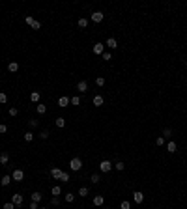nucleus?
I'll return each instance as SVG.
<instances>
[{"mask_svg": "<svg viewBox=\"0 0 187 209\" xmlns=\"http://www.w3.org/2000/svg\"><path fill=\"white\" fill-rule=\"evenodd\" d=\"M30 198H32V202H41V198H43V194L41 192H32V194H30Z\"/></svg>", "mask_w": 187, "mask_h": 209, "instance_id": "nucleus-18", "label": "nucleus"}, {"mask_svg": "<svg viewBox=\"0 0 187 209\" xmlns=\"http://www.w3.org/2000/svg\"><path fill=\"white\" fill-rule=\"evenodd\" d=\"M30 209H39V205H38V202H32V203H30Z\"/></svg>", "mask_w": 187, "mask_h": 209, "instance_id": "nucleus-44", "label": "nucleus"}, {"mask_svg": "<svg viewBox=\"0 0 187 209\" xmlns=\"http://www.w3.org/2000/svg\"><path fill=\"white\" fill-rule=\"evenodd\" d=\"M103 103H105L103 95H94V106H101Z\"/></svg>", "mask_w": 187, "mask_h": 209, "instance_id": "nucleus-14", "label": "nucleus"}, {"mask_svg": "<svg viewBox=\"0 0 187 209\" xmlns=\"http://www.w3.org/2000/svg\"><path fill=\"white\" fill-rule=\"evenodd\" d=\"M19 114V110L15 108V106H11V108H9V116H17Z\"/></svg>", "mask_w": 187, "mask_h": 209, "instance_id": "nucleus-40", "label": "nucleus"}, {"mask_svg": "<svg viewBox=\"0 0 187 209\" xmlns=\"http://www.w3.org/2000/svg\"><path fill=\"white\" fill-rule=\"evenodd\" d=\"M60 192H62V188H60L58 185H56V187H53V188H50V194H53V196H60Z\"/></svg>", "mask_w": 187, "mask_h": 209, "instance_id": "nucleus-23", "label": "nucleus"}, {"mask_svg": "<svg viewBox=\"0 0 187 209\" xmlns=\"http://www.w3.org/2000/svg\"><path fill=\"white\" fill-rule=\"evenodd\" d=\"M28 125H30V127H34V129H36V127H38V120H30V121H28Z\"/></svg>", "mask_w": 187, "mask_h": 209, "instance_id": "nucleus-42", "label": "nucleus"}, {"mask_svg": "<svg viewBox=\"0 0 187 209\" xmlns=\"http://www.w3.org/2000/svg\"><path fill=\"white\" fill-rule=\"evenodd\" d=\"M77 90L80 91V94H84V91L88 90V82H86V80H79V84H77Z\"/></svg>", "mask_w": 187, "mask_h": 209, "instance_id": "nucleus-9", "label": "nucleus"}, {"mask_svg": "<svg viewBox=\"0 0 187 209\" xmlns=\"http://www.w3.org/2000/svg\"><path fill=\"white\" fill-rule=\"evenodd\" d=\"M8 71H11V73H15V71H19V64H17V62H9V65H8Z\"/></svg>", "mask_w": 187, "mask_h": 209, "instance_id": "nucleus-20", "label": "nucleus"}, {"mask_svg": "<svg viewBox=\"0 0 187 209\" xmlns=\"http://www.w3.org/2000/svg\"><path fill=\"white\" fill-rule=\"evenodd\" d=\"M54 123H56L58 129H62V127L65 125V120H64V118H56V121H54Z\"/></svg>", "mask_w": 187, "mask_h": 209, "instance_id": "nucleus-26", "label": "nucleus"}, {"mask_svg": "<svg viewBox=\"0 0 187 209\" xmlns=\"http://www.w3.org/2000/svg\"><path fill=\"white\" fill-rule=\"evenodd\" d=\"M4 209H15V205L11 202H6V203H4Z\"/></svg>", "mask_w": 187, "mask_h": 209, "instance_id": "nucleus-41", "label": "nucleus"}, {"mask_svg": "<svg viewBox=\"0 0 187 209\" xmlns=\"http://www.w3.org/2000/svg\"><path fill=\"white\" fill-rule=\"evenodd\" d=\"M88 194H90L88 187H80V188H79V196H80V198H86Z\"/></svg>", "mask_w": 187, "mask_h": 209, "instance_id": "nucleus-19", "label": "nucleus"}, {"mask_svg": "<svg viewBox=\"0 0 187 209\" xmlns=\"http://www.w3.org/2000/svg\"><path fill=\"white\" fill-rule=\"evenodd\" d=\"M49 176L54 177V179H60V177H62V170H60V168H50Z\"/></svg>", "mask_w": 187, "mask_h": 209, "instance_id": "nucleus-6", "label": "nucleus"}, {"mask_svg": "<svg viewBox=\"0 0 187 209\" xmlns=\"http://www.w3.org/2000/svg\"><path fill=\"white\" fill-rule=\"evenodd\" d=\"M90 181H92L94 185H95V183H99V181H101V176H99V174H92V177H90Z\"/></svg>", "mask_w": 187, "mask_h": 209, "instance_id": "nucleus-27", "label": "nucleus"}, {"mask_svg": "<svg viewBox=\"0 0 187 209\" xmlns=\"http://www.w3.org/2000/svg\"><path fill=\"white\" fill-rule=\"evenodd\" d=\"M172 136V129H163V138H170Z\"/></svg>", "mask_w": 187, "mask_h": 209, "instance_id": "nucleus-31", "label": "nucleus"}, {"mask_svg": "<svg viewBox=\"0 0 187 209\" xmlns=\"http://www.w3.org/2000/svg\"><path fill=\"white\" fill-rule=\"evenodd\" d=\"M69 179H71V177H69V174H68V172H62V177H60V181H64V183H68Z\"/></svg>", "mask_w": 187, "mask_h": 209, "instance_id": "nucleus-30", "label": "nucleus"}, {"mask_svg": "<svg viewBox=\"0 0 187 209\" xmlns=\"http://www.w3.org/2000/svg\"><path fill=\"white\" fill-rule=\"evenodd\" d=\"M68 105H69V97L62 95V97L58 99V106H60V108H64V106H68Z\"/></svg>", "mask_w": 187, "mask_h": 209, "instance_id": "nucleus-13", "label": "nucleus"}, {"mask_svg": "<svg viewBox=\"0 0 187 209\" xmlns=\"http://www.w3.org/2000/svg\"><path fill=\"white\" fill-rule=\"evenodd\" d=\"M103 209H107V207H103Z\"/></svg>", "mask_w": 187, "mask_h": 209, "instance_id": "nucleus-47", "label": "nucleus"}, {"mask_svg": "<svg viewBox=\"0 0 187 209\" xmlns=\"http://www.w3.org/2000/svg\"><path fill=\"white\" fill-rule=\"evenodd\" d=\"M103 202H105V198L101 196V194L94 196V205H95V207H101V205H103Z\"/></svg>", "mask_w": 187, "mask_h": 209, "instance_id": "nucleus-10", "label": "nucleus"}, {"mask_svg": "<svg viewBox=\"0 0 187 209\" xmlns=\"http://www.w3.org/2000/svg\"><path fill=\"white\" fill-rule=\"evenodd\" d=\"M50 203H53L54 207H58V205H60V198H58V196H54L53 200H50Z\"/></svg>", "mask_w": 187, "mask_h": 209, "instance_id": "nucleus-37", "label": "nucleus"}, {"mask_svg": "<svg viewBox=\"0 0 187 209\" xmlns=\"http://www.w3.org/2000/svg\"><path fill=\"white\" fill-rule=\"evenodd\" d=\"M11 179L17 181V183H21V181L24 179V172L21 170V168H15V170L11 172Z\"/></svg>", "mask_w": 187, "mask_h": 209, "instance_id": "nucleus-3", "label": "nucleus"}, {"mask_svg": "<svg viewBox=\"0 0 187 209\" xmlns=\"http://www.w3.org/2000/svg\"><path fill=\"white\" fill-rule=\"evenodd\" d=\"M23 202H24L23 194H13V196H11V203H13L15 207H21V205H23Z\"/></svg>", "mask_w": 187, "mask_h": 209, "instance_id": "nucleus-4", "label": "nucleus"}, {"mask_svg": "<svg viewBox=\"0 0 187 209\" xmlns=\"http://www.w3.org/2000/svg\"><path fill=\"white\" fill-rule=\"evenodd\" d=\"M105 45H107L109 49H116V47H118V41H116L114 38H109V39H107V43H105Z\"/></svg>", "mask_w": 187, "mask_h": 209, "instance_id": "nucleus-15", "label": "nucleus"}, {"mask_svg": "<svg viewBox=\"0 0 187 209\" xmlns=\"http://www.w3.org/2000/svg\"><path fill=\"white\" fill-rule=\"evenodd\" d=\"M39 209H49V207H39Z\"/></svg>", "mask_w": 187, "mask_h": 209, "instance_id": "nucleus-45", "label": "nucleus"}, {"mask_svg": "<svg viewBox=\"0 0 187 209\" xmlns=\"http://www.w3.org/2000/svg\"><path fill=\"white\" fill-rule=\"evenodd\" d=\"M101 58L109 62V60H112V54H110V52H103V54H101Z\"/></svg>", "mask_w": 187, "mask_h": 209, "instance_id": "nucleus-36", "label": "nucleus"}, {"mask_svg": "<svg viewBox=\"0 0 187 209\" xmlns=\"http://www.w3.org/2000/svg\"><path fill=\"white\" fill-rule=\"evenodd\" d=\"M155 144H157V146H165V138H163V136H157V140H155Z\"/></svg>", "mask_w": 187, "mask_h": 209, "instance_id": "nucleus-38", "label": "nucleus"}, {"mask_svg": "<svg viewBox=\"0 0 187 209\" xmlns=\"http://www.w3.org/2000/svg\"><path fill=\"white\" fill-rule=\"evenodd\" d=\"M120 209H131V203L127 200H124L122 203H120Z\"/></svg>", "mask_w": 187, "mask_h": 209, "instance_id": "nucleus-33", "label": "nucleus"}, {"mask_svg": "<svg viewBox=\"0 0 187 209\" xmlns=\"http://www.w3.org/2000/svg\"><path fill=\"white\" fill-rule=\"evenodd\" d=\"M95 84H97L99 88H101V86H105V79L103 77H97V79H95Z\"/></svg>", "mask_w": 187, "mask_h": 209, "instance_id": "nucleus-34", "label": "nucleus"}, {"mask_svg": "<svg viewBox=\"0 0 187 209\" xmlns=\"http://www.w3.org/2000/svg\"><path fill=\"white\" fill-rule=\"evenodd\" d=\"M36 110H38V114H45V112H47V106H45V105H41V103H38Z\"/></svg>", "mask_w": 187, "mask_h": 209, "instance_id": "nucleus-22", "label": "nucleus"}, {"mask_svg": "<svg viewBox=\"0 0 187 209\" xmlns=\"http://www.w3.org/2000/svg\"><path fill=\"white\" fill-rule=\"evenodd\" d=\"M166 149H169V153H176V151H178V146H176V142L170 140L169 144H166Z\"/></svg>", "mask_w": 187, "mask_h": 209, "instance_id": "nucleus-12", "label": "nucleus"}, {"mask_svg": "<svg viewBox=\"0 0 187 209\" xmlns=\"http://www.w3.org/2000/svg\"><path fill=\"white\" fill-rule=\"evenodd\" d=\"M0 132H2V135H6V132H8V125H0Z\"/></svg>", "mask_w": 187, "mask_h": 209, "instance_id": "nucleus-43", "label": "nucleus"}, {"mask_svg": "<svg viewBox=\"0 0 187 209\" xmlns=\"http://www.w3.org/2000/svg\"><path fill=\"white\" fill-rule=\"evenodd\" d=\"M39 138H41V140H47V138H49V131H41V132H39Z\"/></svg>", "mask_w": 187, "mask_h": 209, "instance_id": "nucleus-35", "label": "nucleus"}, {"mask_svg": "<svg viewBox=\"0 0 187 209\" xmlns=\"http://www.w3.org/2000/svg\"><path fill=\"white\" fill-rule=\"evenodd\" d=\"M30 26H32L34 30H39V28H41V23H39V21H36V19H32V23H30Z\"/></svg>", "mask_w": 187, "mask_h": 209, "instance_id": "nucleus-25", "label": "nucleus"}, {"mask_svg": "<svg viewBox=\"0 0 187 209\" xmlns=\"http://www.w3.org/2000/svg\"><path fill=\"white\" fill-rule=\"evenodd\" d=\"M110 170H112V162H110V161L105 159V161L99 162V172H103V174H109Z\"/></svg>", "mask_w": 187, "mask_h": 209, "instance_id": "nucleus-2", "label": "nucleus"}, {"mask_svg": "<svg viewBox=\"0 0 187 209\" xmlns=\"http://www.w3.org/2000/svg\"><path fill=\"white\" fill-rule=\"evenodd\" d=\"M185 65H187V60H185Z\"/></svg>", "mask_w": 187, "mask_h": 209, "instance_id": "nucleus-46", "label": "nucleus"}, {"mask_svg": "<svg viewBox=\"0 0 187 209\" xmlns=\"http://www.w3.org/2000/svg\"><path fill=\"white\" fill-rule=\"evenodd\" d=\"M79 26L80 28H86L88 26V19H79Z\"/></svg>", "mask_w": 187, "mask_h": 209, "instance_id": "nucleus-32", "label": "nucleus"}, {"mask_svg": "<svg viewBox=\"0 0 187 209\" xmlns=\"http://www.w3.org/2000/svg\"><path fill=\"white\" fill-rule=\"evenodd\" d=\"M8 162H9V153H6V151L0 153V164H8Z\"/></svg>", "mask_w": 187, "mask_h": 209, "instance_id": "nucleus-16", "label": "nucleus"}, {"mask_svg": "<svg viewBox=\"0 0 187 209\" xmlns=\"http://www.w3.org/2000/svg\"><path fill=\"white\" fill-rule=\"evenodd\" d=\"M69 103H71V105H80V99H79V95H75V97H69Z\"/></svg>", "mask_w": 187, "mask_h": 209, "instance_id": "nucleus-29", "label": "nucleus"}, {"mask_svg": "<svg viewBox=\"0 0 187 209\" xmlns=\"http://www.w3.org/2000/svg\"><path fill=\"white\" fill-rule=\"evenodd\" d=\"M24 140H26V142H32V140H34V132H32V131H26V132H24Z\"/></svg>", "mask_w": 187, "mask_h": 209, "instance_id": "nucleus-24", "label": "nucleus"}, {"mask_svg": "<svg viewBox=\"0 0 187 209\" xmlns=\"http://www.w3.org/2000/svg\"><path fill=\"white\" fill-rule=\"evenodd\" d=\"M103 52H105V45H103V43H95V45H94V54H99V56H101Z\"/></svg>", "mask_w": 187, "mask_h": 209, "instance_id": "nucleus-7", "label": "nucleus"}, {"mask_svg": "<svg viewBox=\"0 0 187 209\" xmlns=\"http://www.w3.org/2000/svg\"><path fill=\"white\" fill-rule=\"evenodd\" d=\"M133 200H135V203H142V202H144V194H142L140 191L133 192Z\"/></svg>", "mask_w": 187, "mask_h": 209, "instance_id": "nucleus-8", "label": "nucleus"}, {"mask_svg": "<svg viewBox=\"0 0 187 209\" xmlns=\"http://www.w3.org/2000/svg\"><path fill=\"white\" fill-rule=\"evenodd\" d=\"M39 99H41V94H39V91H32V94H30V101H32V103H39Z\"/></svg>", "mask_w": 187, "mask_h": 209, "instance_id": "nucleus-11", "label": "nucleus"}, {"mask_svg": "<svg viewBox=\"0 0 187 209\" xmlns=\"http://www.w3.org/2000/svg\"><path fill=\"white\" fill-rule=\"evenodd\" d=\"M69 168H71L73 172H79L80 168H82V161H80L79 157H73V159L69 161Z\"/></svg>", "mask_w": 187, "mask_h": 209, "instance_id": "nucleus-1", "label": "nucleus"}, {"mask_svg": "<svg viewBox=\"0 0 187 209\" xmlns=\"http://www.w3.org/2000/svg\"><path fill=\"white\" fill-rule=\"evenodd\" d=\"M64 200L68 202V203H73L75 202V194H73V192H68V194L64 196Z\"/></svg>", "mask_w": 187, "mask_h": 209, "instance_id": "nucleus-21", "label": "nucleus"}, {"mask_svg": "<svg viewBox=\"0 0 187 209\" xmlns=\"http://www.w3.org/2000/svg\"><path fill=\"white\" fill-rule=\"evenodd\" d=\"M114 168H116V170H118V172H124V168H125V164H124L122 161H118V162H116V164H114Z\"/></svg>", "mask_w": 187, "mask_h": 209, "instance_id": "nucleus-28", "label": "nucleus"}, {"mask_svg": "<svg viewBox=\"0 0 187 209\" xmlns=\"http://www.w3.org/2000/svg\"><path fill=\"white\" fill-rule=\"evenodd\" d=\"M11 181H13V179H11V176H4L2 179H0V185H2V187H8Z\"/></svg>", "mask_w": 187, "mask_h": 209, "instance_id": "nucleus-17", "label": "nucleus"}, {"mask_svg": "<svg viewBox=\"0 0 187 209\" xmlns=\"http://www.w3.org/2000/svg\"><path fill=\"white\" fill-rule=\"evenodd\" d=\"M103 17H105L103 11H94L92 15H90V19H92L94 23H101V21H103Z\"/></svg>", "mask_w": 187, "mask_h": 209, "instance_id": "nucleus-5", "label": "nucleus"}, {"mask_svg": "<svg viewBox=\"0 0 187 209\" xmlns=\"http://www.w3.org/2000/svg\"><path fill=\"white\" fill-rule=\"evenodd\" d=\"M0 103H8V95L4 94V91L0 94Z\"/></svg>", "mask_w": 187, "mask_h": 209, "instance_id": "nucleus-39", "label": "nucleus"}]
</instances>
